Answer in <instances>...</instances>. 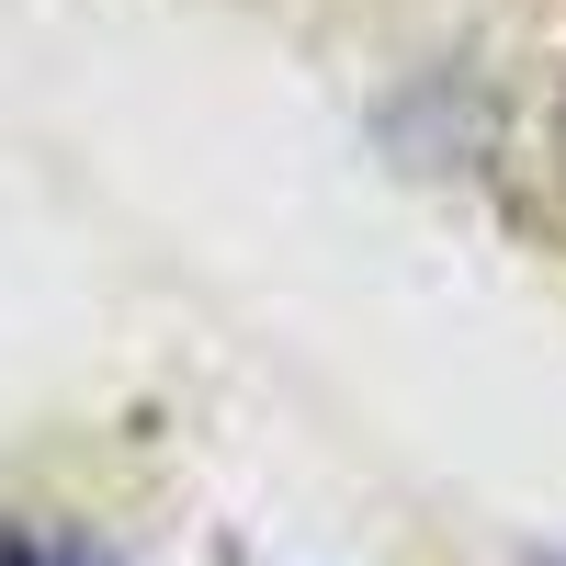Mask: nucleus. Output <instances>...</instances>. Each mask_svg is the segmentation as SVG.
Masks as SVG:
<instances>
[{
  "label": "nucleus",
  "instance_id": "nucleus-1",
  "mask_svg": "<svg viewBox=\"0 0 566 566\" xmlns=\"http://www.w3.org/2000/svg\"><path fill=\"white\" fill-rule=\"evenodd\" d=\"M0 566H114V555L80 533H45V522H0Z\"/></svg>",
  "mask_w": 566,
  "mask_h": 566
},
{
  "label": "nucleus",
  "instance_id": "nucleus-2",
  "mask_svg": "<svg viewBox=\"0 0 566 566\" xmlns=\"http://www.w3.org/2000/svg\"><path fill=\"white\" fill-rule=\"evenodd\" d=\"M544 148H555V181H566V80H555V114H544Z\"/></svg>",
  "mask_w": 566,
  "mask_h": 566
},
{
  "label": "nucleus",
  "instance_id": "nucleus-3",
  "mask_svg": "<svg viewBox=\"0 0 566 566\" xmlns=\"http://www.w3.org/2000/svg\"><path fill=\"white\" fill-rule=\"evenodd\" d=\"M533 566H566V555H533Z\"/></svg>",
  "mask_w": 566,
  "mask_h": 566
}]
</instances>
